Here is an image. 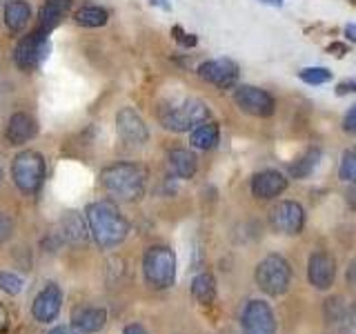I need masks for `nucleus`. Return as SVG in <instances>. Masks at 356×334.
<instances>
[{
  "mask_svg": "<svg viewBox=\"0 0 356 334\" xmlns=\"http://www.w3.org/2000/svg\"><path fill=\"white\" fill-rule=\"evenodd\" d=\"M11 178L22 194H36L44 181V159L38 152H20L11 163Z\"/></svg>",
  "mask_w": 356,
  "mask_h": 334,
  "instance_id": "nucleus-6",
  "label": "nucleus"
},
{
  "mask_svg": "<svg viewBox=\"0 0 356 334\" xmlns=\"http://www.w3.org/2000/svg\"><path fill=\"white\" fill-rule=\"evenodd\" d=\"M152 3H156V5H161V7H165V9H167V7H170V5H167V3H165V0H152Z\"/></svg>",
  "mask_w": 356,
  "mask_h": 334,
  "instance_id": "nucleus-38",
  "label": "nucleus"
},
{
  "mask_svg": "<svg viewBox=\"0 0 356 334\" xmlns=\"http://www.w3.org/2000/svg\"><path fill=\"white\" fill-rule=\"evenodd\" d=\"M107 312L103 308H78L72 315V334H96L105 328Z\"/></svg>",
  "mask_w": 356,
  "mask_h": 334,
  "instance_id": "nucleus-16",
  "label": "nucleus"
},
{
  "mask_svg": "<svg viewBox=\"0 0 356 334\" xmlns=\"http://www.w3.org/2000/svg\"><path fill=\"white\" fill-rule=\"evenodd\" d=\"M287 176L278 170H263L252 178V194L259 200H272L287 189Z\"/></svg>",
  "mask_w": 356,
  "mask_h": 334,
  "instance_id": "nucleus-15",
  "label": "nucleus"
},
{
  "mask_svg": "<svg viewBox=\"0 0 356 334\" xmlns=\"http://www.w3.org/2000/svg\"><path fill=\"white\" fill-rule=\"evenodd\" d=\"M345 31H348V36H352V40H356V27L354 25H348V29H345Z\"/></svg>",
  "mask_w": 356,
  "mask_h": 334,
  "instance_id": "nucleus-35",
  "label": "nucleus"
},
{
  "mask_svg": "<svg viewBox=\"0 0 356 334\" xmlns=\"http://www.w3.org/2000/svg\"><path fill=\"white\" fill-rule=\"evenodd\" d=\"M49 334H70V332H67L65 328H54V330H51Z\"/></svg>",
  "mask_w": 356,
  "mask_h": 334,
  "instance_id": "nucleus-37",
  "label": "nucleus"
},
{
  "mask_svg": "<svg viewBox=\"0 0 356 334\" xmlns=\"http://www.w3.org/2000/svg\"><path fill=\"white\" fill-rule=\"evenodd\" d=\"M44 51H47V33L42 29H36L22 36L14 49V61L16 67L22 72H31L42 63Z\"/></svg>",
  "mask_w": 356,
  "mask_h": 334,
  "instance_id": "nucleus-10",
  "label": "nucleus"
},
{
  "mask_svg": "<svg viewBox=\"0 0 356 334\" xmlns=\"http://www.w3.org/2000/svg\"><path fill=\"white\" fill-rule=\"evenodd\" d=\"M100 183L114 198L131 203V200H138L145 194L147 172L136 163H116L105 167L103 174H100Z\"/></svg>",
  "mask_w": 356,
  "mask_h": 334,
  "instance_id": "nucleus-2",
  "label": "nucleus"
},
{
  "mask_svg": "<svg viewBox=\"0 0 356 334\" xmlns=\"http://www.w3.org/2000/svg\"><path fill=\"white\" fill-rule=\"evenodd\" d=\"M339 178L343 183H356V148L343 152L339 165Z\"/></svg>",
  "mask_w": 356,
  "mask_h": 334,
  "instance_id": "nucleus-26",
  "label": "nucleus"
},
{
  "mask_svg": "<svg viewBox=\"0 0 356 334\" xmlns=\"http://www.w3.org/2000/svg\"><path fill=\"white\" fill-rule=\"evenodd\" d=\"M345 276H348V283H350V285H356V259L350 263L348 274H345Z\"/></svg>",
  "mask_w": 356,
  "mask_h": 334,
  "instance_id": "nucleus-34",
  "label": "nucleus"
},
{
  "mask_svg": "<svg viewBox=\"0 0 356 334\" xmlns=\"http://www.w3.org/2000/svg\"><path fill=\"white\" fill-rule=\"evenodd\" d=\"M198 76L218 89H232L238 83V65L229 58H214L198 67Z\"/></svg>",
  "mask_w": 356,
  "mask_h": 334,
  "instance_id": "nucleus-11",
  "label": "nucleus"
},
{
  "mask_svg": "<svg viewBox=\"0 0 356 334\" xmlns=\"http://www.w3.org/2000/svg\"><path fill=\"white\" fill-rule=\"evenodd\" d=\"M254 278L259 289L267 296H283L289 289V283H292V265L281 254H267L256 265Z\"/></svg>",
  "mask_w": 356,
  "mask_h": 334,
  "instance_id": "nucleus-4",
  "label": "nucleus"
},
{
  "mask_svg": "<svg viewBox=\"0 0 356 334\" xmlns=\"http://www.w3.org/2000/svg\"><path fill=\"white\" fill-rule=\"evenodd\" d=\"M337 278V259L330 252H314L307 261V281L312 287L325 292L334 285Z\"/></svg>",
  "mask_w": 356,
  "mask_h": 334,
  "instance_id": "nucleus-12",
  "label": "nucleus"
},
{
  "mask_svg": "<svg viewBox=\"0 0 356 334\" xmlns=\"http://www.w3.org/2000/svg\"><path fill=\"white\" fill-rule=\"evenodd\" d=\"M167 163H170V170L176 178H183V181H189L194 178L196 170H198V159L194 152L176 148L167 154Z\"/></svg>",
  "mask_w": 356,
  "mask_h": 334,
  "instance_id": "nucleus-18",
  "label": "nucleus"
},
{
  "mask_svg": "<svg viewBox=\"0 0 356 334\" xmlns=\"http://www.w3.org/2000/svg\"><path fill=\"white\" fill-rule=\"evenodd\" d=\"M263 3L272 5V7H281V5H283V0H263Z\"/></svg>",
  "mask_w": 356,
  "mask_h": 334,
  "instance_id": "nucleus-36",
  "label": "nucleus"
},
{
  "mask_svg": "<svg viewBox=\"0 0 356 334\" xmlns=\"http://www.w3.org/2000/svg\"><path fill=\"white\" fill-rule=\"evenodd\" d=\"M72 9V0H44V5L40 9V27L44 33L54 31L60 25L63 18L70 14Z\"/></svg>",
  "mask_w": 356,
  "mask_h": 334,
  "instance_id": "nucleus-19",
  "label": "nucleus"
},
{
  "mask_svg": "<svg viewBox=\"0 0 356 334\" xmlns=\"http://www.w3.org/2000/svg\"><path fill=\"white\" fill-rule=\"evenodd\" d=\"M0 3H5V0H0Z\"/></svg>",
  "mask_w": 356,
  "mask_h": 334,
  "instance_id": "nucleus-40",
  "label": "nucleus"
},
{
  "mask_svg": "<svg viewBox=\"0 0 356 334\" xmlns=\"http://www.w3.org/2000/svg\"><path fill=\"white\" fill-rule=\"evenodd\" d=\"M243 334H276V317L270 303L263 299H252L241 315Z\"/></svg>",
  "mask_w": 356,
  "mask_h": 334,
  "instance_id": "nucleus-8",
  "label": "nucleus"
},
{
  "mask_svg": "<svg viewBox=\"0 0 356 334\" xmlns=\"http://www.w3.org/2000/svg\"><path fill=\"white\" fill-rule=\"evenodd\" d=\"M321 156H323L321 148H309L296 163L289 165V176H294V178H307L318 167Z\"/></svg>",
  "mask_w": 356,
  "mask_h": 334,
  "instance_id": "nucleus-23",
  "label": "nucleus"
},
{
  "mask_svg": "<svg viewBox=\"0 0 356 334\" xmlns=\"http://www.w3.org/2000/svg\"><path fill=\"white\" fill-rule=\"evenodd\" d=\"M9 234H11V223H9V218L0 216V243H5L9 239Z\"/></svg>",
  "mask_w": 356,
  "mask_h": 334,
  "instance_id": "nucleus-30",
  "label": "nucleus"
},
{
  "mask_svg": "<svg viewBox=\"0 0 356 334\" xmlns=\"http://www.w3.org/2000/svg\"><path fill=\"white\" fill-rule=\"evenodd\" d=\"M36 132H38L36 120H33L29 114H25V111H16V114L11 116L7 122L5 136L11 145H22V143H27L36 136Z\"/></svg>",
  "mask_w": 356,
  "mask_h": 334,
  "instance_id": "nucleus-17",
  "label": "nucleus"
},
{
  "mask_svg": "<svg viewBox=\"0 0 356 334\" xmlns=\"http://www.w3.org/2000/svg\"><path fill=\"white\" fill-rule=\"evenodd\" d=\"M60 234L67 239V241H72V243H83L87 239V230L85 228V221L78 216V214H70V216H65L63 221V225H60Z\"/></svg>",
  "mask_w": 356,
  "mask_h": 334,
  "instance_id": "nucleus-25",
  "label": "nucleus"
},
{
  "mask_svg": "<svg viewBox=\"0 0 356 334\" xmlns=\"http://www.w3.org/2000/svg\"><path fill=\"white\" fill-rule=\"evenodd\" d=\"M234 103L241 111L254 118H270L276 111V100L270 92L254 85H238L234 92Z\"/></svg>",
  "mask_w": 356,
  "mask_h": 334,
  "instance_id": "nucleus-7",
  "label": "nucleus"
},
{
  "mask_svg": "<svg viewBox=\"0 0 356 334\" xmlns=\"http://www.w3.org/2000/svg\"><path fill=\"white\" fill-rule=\"evenodd\" d=\"M7 330H9V312L0 303V334H5Z\"/></svg>",
  "mask_w": 356,
  "mask_h": 334,
  "instance_id": "nucleus-32",
  "label": "nucleus"
},
{
  "mask_svg": "<svg viewBox=\"0 0 356 334\" xmlns=\"http://www.w3.org/2000/svg\"><path fill=\"white\" fill-rule=\"evenodd\" d=\"M218 138H220V129H218V122H214V120L200 122V125H196L192 132H189V143H192V148H196V150L216 148Z\"/></svg>",
  "mask_w": 356,
  "mask_h": 334,
  "instance_id": "nucleus-20",
  "label": "nucleus"
},
{
  "mask_svg": "<svg viewBox=\"0 0 356 334\" xmlns=\"http://www.w3.org/2000/svg\"><path fill=\"white\" fill-rule=\"evenodd\" d=\"M143 274L154 289H167L176 283V254L165 245H154L143 256Z\"/></svg>",
  "mask_w": 356,
  "mask_h": 334,
  "instance_id": "nucleus-5",
  "label": "nucleus"
},
{
  "mask_svg": "<svg viewBox=\"0 0 356 334\" xmlns=\"http://www.w3.org/2000/svg\"><path fill=\"white\" fill-rule=\"evenodd\" d=\"M270 225L285 237H296L305 228V209L296 200H281L270 212Z\"/></svg>",
  "mask_w": 356,
  "mask_h": 334,
  "instance_id": "nucleus-9",
  "label": "nucleus"
},
{
  "mask_svg": "<svg viewBox=\"0 0 356 334\" xmlns=\"http://www.w3.org/2000/svg\"><path fill=\"white\" fill-rule=\"evenodd\" d=\"M116 127H118L120 138L125 143L143 145V143H147V138H149V129H147V125H145V120L140 118L138 111L131 109V107H122L118 111V114H116Z\"/></svg>",
  "mask_w": 356,
  "mask_h": 334,
  "instance_id": "nucleus-14",
  "label": "nucleus"
},
{
  "mask_svg": "<svg viewBox=\"0 0 356 334\" xmlns=\"http://www.w3.org/2000/svg\"><path fill=\"white\" fill-rule=\"evenodd\" d=\"M0 178H3V170H0Z\"/></svg>",
  "mask_w": 356,
  "mask_h": 334,
  "instance_id": "nucleus-39",
  "label": "nucleus"
},
{
  "mask_svg": "<svg viewBox=\"0 0 356 334\" xmlns=\"http://www.w3.org/2000/svg\"><path fill=\"white\" fill-rule=\"evenodd\" d=\"M298 78L307 85H325L332 81V72L325 67H305L303 72H298Z\"/></svg>",
  "mask_w": 356,
  "mask_h": 334,
  "instance_id": "nucleus-27",
  "label": "nucleus"
},
{
  "mask_svg": "<svg viewBox=\"0 0 356 334\" xmlns=\"http://www.w3.org/2000/svg\"><path fill=\"white\" fill-rule=\"evenodd\" d=\"M63 308V289L56 283H47L31 303V315L38 323H54Z\"/></svg>",
  "mask_w": 356,
  "mask_h": 334,
  "instance_id": "nucleus-13",
  "label": "nucleus"
},
{
  "mask_svg": "<svg viewBox=\"0 0 356 334\" xmlns=\"http://www.w3.org/2000/svg\"><path fill=\"white\" fill-rule=\"evenodd\" d=\"M122 334H149V332L143 326H138V323H131V326H127L125 330H122Z\"/></svg>",
  "mask_w": 356,
  "mask_h": 334,
  "instance_id": "nucleus-33",
  "label": "nucleus"
},
{
  "mask_svg": "<svg viewBox=\"0 0 356 334\" xmlns=\"http://www.w3.org/2000/svg\"><path fill=\"white\" fill-rule=\"evenodd\" d=\"M192 296L198 301L200 305H209L214 303L216 299V278L209 272H200L194 276L192 281Z\"/></svg>",
  "mask_w": 356,
  "mask_h": 334,
  "instance_id": "nucleus-22",
  "label": "nucleus"
},
{
  "mask_svg": "<svg viewBox=\"0 0 356 334\" xmlns=\"http://www.w3.org/2000/svg\"><path fill=\"white\" fill-rule=\"evenodd\" d=\"M0 289L11 296L22 292V278L14 272H0Z\"/></svg>",
  "mask_w": 356,
  "mask_h": 334,
  "instance_id": "nucleus-28",
  "label": "nucleus"
},
{
  "mask_svg": "<svg viewBox=\"0 0 356 334\" xmlns=\"http://www.w3.org/2000/svg\"><path fill=\"white\" fill-rule=\"evenodd\" d=\"M31 18V9L25 0H11L5 5V25L11 31H22L27 27V22Z\"/></svg>",
  "mask_w": 356,
  "mask_h": 334,
  "instance_id": "nucleus-21",
  "label": "nucleus"
},
{
  "mask_svg": "<svg viewBox=\"0 0 356 334\" xmlns=\"http://www.w3.org/2000/svg\"><path fill=\"white\" fill-rule=\"evenodd\" d=\"M350 92H356V78H352V81H343V83L337 87V94H339V96L350 94Z\"/></svg>",
  "mask_w": 356,
  "mask_h": 334,
  "instance_id": "nucleus-31",
  "label": "nucleus"
},
{
  "mask_svg": "<svg viewBox=\"0 0 356 334\" xmlns=\"http://www.w3.org/2000/svg\"><path fill=\"white\" fill-rule=\"evenodd\" d=\"M343 129L348 132V134H352V136H356V103L348 109V114H345Z\"/></svg>",
  "mask_w": 356,
  "mask_h": 334,
  "instance_id": "nucleus-29",
  "label": "nucleus"
},
{
  "mask_svg": "<svg viewBox=\"0 0 356 334\" xmlns=\"http://www.w3.org/2000/svg\"><path fill=\"white\" fill-rule=\"evenodd\" d=\"M209 120V107L198 98H185L178 103H163L159 107V122L170 132H192L200 122Z\"/></svg>",
  "mask_w": 356,
  "mask_h": 334,
  "instance_id": "nucleus-3",
  "label": "nucleus"
},
{
  "mask_svg": "<svg viewBox=\"0 0 356 334\" xmlns=\"http://www.w3.org/2000/svg\"><path fill=\"white\" fill-rule=\"evenodd\" d=\"M87 225L103 250L118 248L129 237V221L111 200H96L87 207Z\"/></svg>",
  "mask_w": 356,
  "mask_h": 334,
  "instance_id": "nucleus-1",
  "label": "nucleus"
},
{
  "mask_svg": "<svg viewBox=\"0 0 356 334\" xmlns=\"http://www.w3.org/2000/svg\"><path fill=\"white\" fill-rule=\"evenodd\" d=\"M107 18H109L107 9L96 7V5H85V7L78 9L76 16H74V20L83 27H103L107 22Z\"/></svg>",
  "mask_w": 356,
  "mask_h": 334,
  "instance_id": "nucleus-24",
  "label": "nucleus"
}]
</instances>
